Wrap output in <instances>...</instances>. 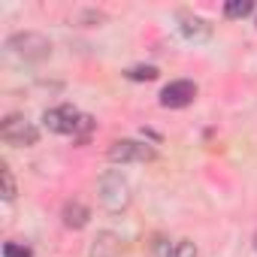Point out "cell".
Masks as SVG:
<instances>
[{
	"label": "cell",
	"instance_id": "cell-1",
	"mask_svg": "<svg viewBox=\"0 0 257 257\" xmlns=\"http://www.w3.org/2000/svg\"><path fill=\"white\" fill-rule=\"evenodd\" d=\"M43 124L49 127L52 134L79 137V134H91V127H94V118H88V115H82L76 106L64 103V106L46 109V112H43Z\"/></svg>",
	"mask_w": 257,
	"mask_h": 257
},
{
	"label": "cell",
	"instance_id": "cell-2",
	"mask_svg": "<svg viewBox=\"0 0 257 257\" xmlns=\"http://www.w3.org/2000/svg\"><path fill=\"white\" fill-rule=\"evenodd\" d=\"M0 140L7 146H16V149H25V146H37L40 140V131L25 118V115H7L4 124H0Z\"/></svg>",
	"mask_w": 257,
	"mask_h": 257
},
{
	"label": "cell",
	"instance_id": "cell-3",
	"mask_svg": "<svg viewBox=\"0 0 257 257\" xmlns=\"http://www.w3.org/2000/svg\"><path fill=\"white\" fill-rule=\"evenodd\" d=\"M100 203L109 212L127 209V203H131V188H127V182H124L121 173H106L100 179Z\"/></svg>",
	"mask_w": 257,
	"mask_h": 257
},
{
	"label": "cell",
	"instance_id": "cell-4",
	"mask_svg": "<svg viewBox=\"0 0 257 257\" xmlns=\"http://www.w3.org/2000/svg\"><path fill=\"white\" fill-rule=\"evenodd\" d=\"M7 49H10L13 55L25 58V61H43V58L52 52L49 40L40 37V34H31V31H28V34H16V37H10Z\"/></svg>",
	"mask_w": 257,
	"mask_h": 257
},
{
	"label": "cell",
	"instance_id": "cell-5",
	"mask_svg": "<svg viewBox=\"0 0 257 257\" xmlns=\"http://www.w3.org/2000/svg\"><path fill=\"white\" fill-rule=\"evenodd\" d=\"M109 161L112 164H146V161H155V149L137 140H118L109 146Z\"/></svg>",
	"mask_w": 257,
	"mask_h": 257
},
{
	"label": "cell",
	"instance_id": "cell-6",
	"mask_svg": "<svg viewBox=\"0 0 257 257\" xmlns=\"http://www.w3.org/2000/svg\"><path fill=\"white\" fill-rule=\"evenodd\" d=\"M194 97H197V85L191 79H176L161 91V106L164 109H185L194 103Z\"/></svg>",
	"mask_w": 257,
	"mask_h": 257
},
{
	"label": "cell",
	"instance_id": "cell-7",
	"mask_svg": "<svg viewBox=\"0 0 257 257\" xmlns=\"http://www.w3.org/2000/svg\"><path fill=\"white\" fill-rule=\"evenodd\" d=\"M121 251H124L121 236H118V233H109V230L97 233V239H94V245H91V257H118Z\"/></svg>",
	"mask_w": 257,
	"mask_h": 257
},
{
	"label": "cell",
	"instance_id": "cell-8",
	"mask_svg": "<svg viewBox=\"0 0 257 257\" xmlns=\"http://www.w3.org/2000/svg\"><path fill=\"white\" fill-rule=\"evenodd\" d=\"M61 218H64V224H67L70 230H82V227L88 224L91 212H88V206H82L79 200H73V203H67V206H64Z\"/></svg>",
	"mask_w": 257,
	"mask_h": 257
},
{
	"label": "cell",
	"instance_id": "cell-9",
	"mask_svg": "<svg viewBox=\"0 0 257 257\" xmlns=\"http://www.w3.org/2000/svg\"><path fill=\"white\" fill-rule=\"evenodd\" d=\"M209 25L203 22V19H197V16H185L182 19V34L188 37V40H203V37H209Z\"/></svg>",
	"mask_w": 257,
	"mask_h": 257
},
{
	"label": "cell",
	"instance_id": "cell-10",
	"mask_svg": "<svg viewBox=\"0 0 257 257\" xmlns=\"http://www.w3.org/2000/svg\"><path fill=\"white\" fill-rule=\"evenodd\" d=\"M254 13V0H227L224 4V16L227 19H245Z\"/></svg>",
	"mask_w": 257,
	"mask_h": 257
},
{
	"label": "cell",
	"instance_id": "cell-11",
	"mask_svg": "<svg viewBox=\"0 0 257 257\" xmlns=\"http://www.w3.org/2000/svg\"><path fill=\"white\" fill-rule=\"evenodd\" d=\"M124 76L131 82H152V79H158V67H131Z\"/></svg>",
	"mask_w": 257,
	"mask_h": 257
},
{
	"label": "cell",
	"instance_id": "cell-12",
	"mask_svg": "<svg viewBox=\"0 0 257 257\" xmlns=\"http://www.w3.org/2000/svg\"><path fill=\"white\" fill-rule=\"evenodd\" d=\"M4 257H34V251L28 245H19V242H7L4 245Z\"/></svg>",
	"mask_w": 257,
	"mask_h": 257
},
{
	"label": "cell",
	"instance_id": "cell-13",
	"mask_svg": "<svg viewBox=\"0 0 257 257\" xmlns=\"http://www.w3.org/2000/svg\"><path fill=\"white\" fill-rule=\"evenodd\" d=\"M176 254V245H170V239L158 236L155 239V257H173Z\"/></svg>",
	"mask_w": 257,
	"mask_h": 257
},
{
	"label": "cell",
	"instance_id": "cell-14",
	"mask_svg": "<svg viewBox=\"0 0 257 257\" xmlns=\"http://www.w3.org/2000/svg\"><path fill=\"white\" fill-rule=\"evenodd\" d=\"M173 257H197V248H194V242H188V239L176 242V254H173Z\"/></svg>",
	"mask_w": 257,
	"mask_h": 257
},
{
	"label": "cell",
	"instance_id": "cell-15",
	"mask_svg": "<svg viewBox=\"0 0 257 257\" xmlns=\"http://www.w3.org/2000/svg\"><path fill=\"white\" fill-rule=\"evenodd\" d=\"M4 188H7V194H4V197H7V200H13V197H16V182H13V173H10L7 167H4Z\"/></svg>",
	"mask_w": 257,
	"mask_h": 257
},
{
	"label": "cell",
	"instance_id": "cell-16",
	"mask_svg": "<svg viewBox=\"0 0 257 257\" xmlns=\"http://www.w3.org/2000/svg\"><path fill=\"white\" fill-rule=\"evenodd\" d=\"M254 248H257V236H254Z\"/></svg>",
	"mask_w": 257,
	"mask_h": 257
}]
</instances>
